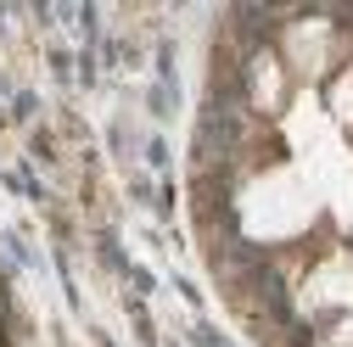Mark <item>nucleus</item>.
Here are the masks:
<instances>
[{
  "label": "nucleus",
  "instance_id": "obj_2",
  "mask_svg": "<svg viewBox=\"0 0 353 347\" xmlns=\"http://www.w3.org/2000/svg\"><path fill=\"white\" fill-rule=\"evenodd\" d=\"M325 101H331V112H336V118L353 129V56H347V62L331 73V84H325Z\"/></svg>",
  "mask_w": 353,
  "mask_h": 347
},
{
  "label": "nucleus",
  "instance_id": "obj_1",
  "mask_svg": "<svg viewBox=\"0 0 353 347\" xmlns=\"http://www.w3.org/2000/svg\"><path fill=\"white\" fill-rule=\"evenodd\" d=\"M286 62L275 56V45H252V56L241 62V90L252 112H281L286 107Z\"/></svg>",
  "mask_w": 353,
  "mask_h": 347
}]
</instances>
